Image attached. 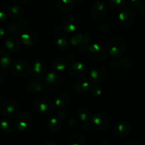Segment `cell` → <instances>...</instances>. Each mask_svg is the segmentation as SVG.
I'll return each mask as SVG.
<instances>
[{"instance_id": "21", "label": "cell", "mask_w": 145, "mask_h": 145, "mask_svg": "<svg viewBox=\"0 0 145 145\" xmlns=\"http://www.w3.org/2000/svg\"><path fill=\"white\" fill-rule=\"evenodd\" d=\"M16 123H14L11 119L6 118L1 120V128L4 133L9 134L14 133L16 129Z\"/></svg>"}, {"instance_id": "16", "label": "cell", "mask_w": 145, "mask_h": 145, "mask_svg": "<svg viewBox=\"0 0 145 145\" xmlns=\"http://www.w3.org/2000/svg\"><path fill=\"white\" fill-rule=\"evenodd\" d=\"M45 82L40 79H31L25 83V87L28 92L31 93H39L45 88Z\"/></svg>"}, {"instance_id": "18", "label": "cell", "mask_w": 145, "mask_h": 145, "mask_svg": "<svg viewBox=\"0 0 145 145\" xmlns=\"http://www.w3.org/2000/svg\"><path fill=\"white\" fill-rule=\"evenodd\" d=\"M91 83L88 79H79L74 84V89L76 92L84 93L91 89Z\"/></svg>"}, {"instance_id": "12", "label": "cell", "mask_w": 145, "mask_h": 145, "mask_svg": "<svg viewBox=\"0 0 145 145\" xmlns=\"http://www.w3.org/2000/svg\"><path fill=\"white\" fill-rule=\"evenodd\" d=\"M89 76L93 84H99L105 82L108 79V71L103 67H95L91 70Z\"/></svg>"}, {"instance_id": "20", "label": "cell", "mask_w": 145, "mask_h": 145, "mask_svg": "<svg viewBox=\"0 0 145 145\" xmlns=\"http://www.w3.org/2000/svg\"><path fill=\"white\" fill-rule=\"evenodd\" d=\"M69 97L67 93L60 92L57 95L55 99V103L56 107L59 109H63L69 106Z\"/></svg>"}, {"instance_id": "40", "label": "cell", "mask_w": 145, "mask_h": 145, "mask_svg": "<svg viewBox=\"0 0 145 145\" xmlns=\"http://www.w3.org/2000/svg\"><path fill=\"white\" fill-rule=\"evenodd\" d=\"M93 127V125H92L91 123H84L83 125H82V130H83L84 132H86V133H88V132L90 131L91 130V128Z\"/></svg>"}, {"instance_id": "29", "label": "cell", "mask_w": 145, "mask_h": 145, "mask_svg": "<svg viewBox=\"0 0 145 145\" xmlns=\"http://www.w3.org/2000/svg\"><path fill=\"white\" fill-rule=\"evenodd\" d=\"M74 3V0H58L57 8L61 12H67L72 9Z\"/></svg>"}, {"instance_id": "23", "label": "cell", "mask_w": 145, "mask_h": 145, "mask_svg": "<svg viewBox=\"0 0 145 145\" xmlns=\"http://www.w3.org/2000/svg\"><path fill=\"white\" fill-rule=\"evenodd\" d=\"M62 126V120L57 117V116H52L48 120V127L52 133H58L61 130Z\"/></svg>"}, {"instance_id": "44", "label": "cell", "mask_w": 145, "mask_h": 145, "mask_svg": "<svg viewBox=\"0 0 145 145\" xmlns=\"http://www.w3.org/2000/svg\"><path fill=\"white\" fill-rule=\"evenodd\" d=\"M69 126H71V127H76V125H77V122H76V120H75L74 118H72L71 119H69Z\"/></svg>"}, {"instance_id": "17", "label": "cell", "mask_w": 145, "mask_h": 145, "mask_svg": "<svg viewBox=\"0 0 145 145\" xmlns=\"http://www.w3.org/2000/svg\"><path fill=\"white\" fill-rule=\"evenodd\" d=\"M132 131V127L127 122H121L118 123L113 129V133L117 137H123L128 135Z\"/></svg>"}, {"instance_id": "35", "label": "cell", "mask_w": 145, "mask_h": 145, "mask_svg": "<svg viewBox=\"0 0 145 145\" xmlns=\"http://www.w3.org/2000/svg\"><path fill=\"white\" fill-rule=\"evenodd\" d=\"M91 93L93 97H99L102 94V89L99 84H94L92 85L91 89Z\"/></svg>"}, {"instance_id": "22", "label": "cell", "mask_w": 145, "mask_h": 145, "mask_svg": "<svg viewBox=\"0 0 145 145\" xmlns=\"http://www.w3.org/2000/svg\"><path fill=\"white\" fill-rule=\"evenodd\" d=\"M55 43L57 49L61 51L66 50L69 46V40L64 33H58L55 37Z\"/></svg>"}, {"instance_id": "19", "label": "cell", "mask_w": 145, "mask_h": 145, "mask_svg": "<svg viewBox=\"0 0 145 145\" xmlns=\"http://www.w3.org/2000/svg\"><path fill=\"white\" fill-rule=\"evenodd\" d=\"M69 65L67 59L63 57H57L53 59L52 67L57 72H62L66 70Z\"/></svg>"}, {"instance_id": "30", "label": "cell", "mask_w": 145, "mask_h": 145, "mask_svg": "<svg viewBox=\"0 0 145 145\" xmlns=\"http://www.w3.org/2000/svg\"><path fill=\"white\" fill-rule=\"evenodd\" d=\"M77 116L79 120L84 123H87L92 118L91 111L86 107L79 108L77 110Z\"/></svg>"}, {"instance_id": "27", "label": "cell", "mask_w": 145, "mask_h": 145, "mask_svg": "<svg viewBox=\"0 0 145 145\" xmlns=\"http://www.w3.org/2000/svg\"><path fill=\"white\" fill-rule=\"evenodd\" d=\"M5 46L6 49L12 52H16L19 50L21 43L18 38H16L15 36H11L6 40Z\"/></svg>"}, {"instance_id": "14", "label": "cell", "mask_w": 145, "mask_h": 145, "mask_svg": "<svg viewBox=\"0 0 145 145\" xmlns=\"http://www.w3.org/2000/svg\"><path fill=\"white\" fill-rule=\"evenodd\" d=\"M33 75L37 79H42L46 76L47 65L46 62L42 59H37L33 63Z\"/></svg>"}, {"instance_id": "4", "label": "cell", "mask_w": 145, "mask_h": 145, "mask_svg": "<svg viewBox=\"0 0 145 145\" xmlns=\"http://www.w3.org/2000/svg\"><path fill=\"white\" fill-rule=\"evenodd\" d=\"M80 24V18L76 14H69L65 16L61 22V28L67 33H74Z\"/></svg>"}, {"instance_id": "47", "label": "cell", "mask_w": 145, "mask_h": 145, "mask_svg": "<svg viewBox=\"0 0 145 145\" xmlns=\"http://www.w3.org/2000/svg\"><path fill=\"white\" fill-rule=\"evenodd\" d=\"M42 145H58V144L55 141H48L45 142L44 144H42Z\"/></svg>"}, {"instance_id": "28", "label": "cell", "mask_w": 145, "mask_h": 145, "mask_svg": "<svg viewBox=\"0 0 145 145\" xmlns=\"http://www.w3.org/2000/svg\"><path fill=\"white\" fill-rule=\"evenodd\" d=\"M84 137L79 132H74L69 136L68 145H84Z\"/></svg>"}, {"instance_id": "24", "label": "cell", "mask_w": 145, "mask_h": 145, "mask_svg": "<svg viewBox=\"0 0 145 145\" xmlns=\"http://www.w3.org/2000/svg\"><path fill=\"white\" fill-rule=\"evenodd\" d=\"M91 38L88 33L84 34L83 39L79 46H77V52L80 54H84L87 52L89 46L91 45Z\"/></svg>"}, {"instance_id": "36", "label": "cell", "mask_w": 145, "mask_h": 145, "mask_svg": "<svg viewBox=\"0 0 145 145\" xmlns=\"http://www.w3.org/2000/svg\"><path fill=\"white\" fill-rule=\"evenodd\" d=\"M17 24H18L20 29L23 31V30L27 28V26H28V21L26 18H21L20 19H18V21H17Z\"/></svg>"}, {"instance_id": "45", "label": "cell", "mask_w": 145, "mask_h": 145, "mask_svg": "<svg viewBox=\"0 0 145 145\" xmlns=\"http://www.w3.org/2000/svg\"><path fill=\"white\" fill-rule=\"evenodd\" d=\"M139 12L141 14L145 15V2H143L142 4L140 5V7L138 8Z\"/></svg>"}, {"instance_id": "25", "label": "cell", "mask_w": 145, "mask_h": 145, "mask_svg": "<svg viewBox=\"0 0 145 145\" xmlns=\"http://www.w3.org/2000/svg\"><path fill=\"white\" fill-rule=\"evenodd\" d=\"M1 67L2 69L10 67L11 65V57L7 49L1 48Z\"/></svg>"}, {"instance_id": "13", "label": "cell", "mask_w": 145, "mask_h": 145, "mask_svg": "<svg viewBox=\"0 0 145 145\" xmlns=\"http://www.w3.org/2000/svg\"><path fill=\"white\" fill-rule=\"evenodd\" d=\"M87 53L92 59L98 62L105 60L106 58V51L98 43H92L88 49Z\"/></svg>"}, {"instance_id": "10", "label": "cell", "mask_w": 145, "mask_h": 145, "mask_svg": "<svg viewBox=\"0 0 145 145\" xmlns=\"http://www.w3.org/2000/svg\"><path fill=\"white\" fill-rule=\"evenodd\" d=\"M108 12V7L106 3L101 0L96 1L91 9V18L94 21H99L104 18Z\"/></svg>"}, {"instance_id": "34", "label": "cell", "mask_w": 145, "mask_h": 145, "mask_svg": "<svg viewBox=\"0 0 145 145\" xmlns=\"http://www.w3.org/2000/svg\"><path fill=\"white\" fill-rule=\"evenodd\" d=\"M83 39V35L81 33L74 34L70 39V44L73 46H79Z\"/></svg>"}, {"instance_id": "3", "label": "cell", "mask_w": 145, "mask_h": 145, "mask_svg": "<svg viewBox=\"0 0 145 145\" xmlns=\"http://www.w3.org/2000/svg\"><path fill=\"white\" fill-rule=\"evenodd\" d=\"M21 109V105L19 103L11 99H6L3 101L0 106L1 115L8 118H12L18 116Z\"/></svg>"}, {"instance_id": "8", "label": "cell", "mask_w": 145, "mask_h": 145, "mask_svg": "<svg viewBox=\"0 0 145 145\" xmlns=\"http://www.w3.org/2000/svg\"><path fill=\"white\" fill-rule=\"evenodd\" d=\"M91 123L93 128L99 131H103L108 128L110 125L109 118L106 114L102 113H97L92 116Z\"/></svg>"}, {"instance_id": "15", "label": "cell", "mask_w": 145, "mask_h": 145, "mask_svg": "<svg viewBox=\"0 0 145 145\" xmlns=\"http://www.w3.org/2000/svg\"><path fill=\"white\" fill-rule=\"evenodd\" d=\"M88 69L86 65L82 62H74L69 67V73L73 77L82 79L87 74Z\"/></svg>"}, {"instance_id": "6", "label": "cell", "mask_w": 145, "mask_h": 145, "mask_svg": "<svg viewBox=\"0 0 145 145\" xmlns=\"http://www.w3.org/2000/svg\"><path fill=\"white\" fill-rule=\"evenodd\" d=\"M64 78L59 72H51L46 74L45 79V87L50 91L59 89L63 84Z\"/></svg>"}, {"instance_id": "7", "label": "cell", "mask_w": 145, "mask_h": 145, "mask_svg": "<svg viewBox=\"0 0 145 145\" xmlns=\"http://www.w3.org/2000/svg\"><path fill=\"white\" fill-rule=\"evenodd\" d=\"M10 70L15 76L18 77H26L31 74V67L25 61L18 59L11 63Z\"/></svg>"}, {"instance_id": "38", "label": "cell", "mask_w": 145, "mask_h": 145, "mask_svg": "<svg viewBox=\"0 0 145 145\" xmlns=\"http://www.w3.org/2000/svg\"><path fill=\"white\" fill-rule=\"evenodd\" d=\"M110 67L113 69H120L121 67V66H120V59H119L118 58H114L110 62Z\"/></svg>"}, {"instance_id": "49", "label": "cell", "mask_w": 145, "mask_h": 145, "mask_svg": "<svg viewBox=\"0 0 145 145\" xmlns=\"http://www.w3.org/2000/svg\"><path fill=\"white\" fill-rule=\"evenodd\" d=\"M144 144L145 145V136H144Z\"/></svg>"}, {"instance_id": "42", "label": "cell", "mask_w": 145, "mask_h": 145, "mask_svg": "<svg viewBox=\"0 0 145 145\" xmlns=\"http://www.w3.org/2000/svg\"><path fill=\"white\" fill-rule=\"evenodd\" d=\"M125 145H143L142 144V142H140V141L136 140H133L129 141L128 142H127V144Z\"/></svg>"}, {"instance_id": "48", "label": "cell", "mask_w": 145, "mask_h": 145, "mask_svg": "<svg viewBox=\"0 0 145 145\" xmlns=\"http://www.w3.org/2000/svg\"><path fill=\"white\" fill-rule=\"evenodd\" d=\"M14 1L18 4H25V3L28 2L30 0H14Z\"/></svg>"}, {"instance_id": "11", "label": "cell", "mask_w": 145, "mask_h": 145, "mask_svg": "<svg viewBox=\"0 0 145 145\" xmlns=\"http://www.w3.org/2000/svg\"><path fill=\"white\" fill-rule=\"evenodd\" d=\"M21 42L28 47H33L38 42V35L34 30L31 28H25L23 30L20 35Z\"/></svg>"}, {"instance_id": "41", "label": "cell", "mask_w": 145, "mask_h": 145, "mask_svg": "<svg viewBox=\"0 0 145 145\" xmlns=\"http://www.w3.org/2000/svg\"><path fill=\"white\" fill-rule=\"evenodd\" d=\"M0 35H1V39L4 40L5 39V38L7 35V31L6 28H4V27H1L0 28Z\"/></svg>"}, {"instance_id": "31", "label": "cell", "mask_w": 145, "mask_h": 145, "mask_svg": "<svg viewBox=\"0 0 145 145\" xmlns=\"http://www.w3.org/2000/svg\"><path fill=\"white\" fill-rule=\"evenodd\" d=\"M108 4L112 8L116 9H121L127 5L126 0H108Z\"/></svg>"}, {"instance_id": "50", "label": "cell", "mask_w": 145, "mask_h": 145, "mask_svg": "<svg viewBox=\"0 0 145 145\" xmlns=\"http://www.w3.org/2000/svg\"><path fill=\"white\" fill-rule=\"evenodd\" d=\"M101 1H103V0H101Z\"/></svg>"}, {"instance_id": "2", "label": "cell", "mask_w": 145, "mask_h": 145, "mask_svg": "<svg viewBox=\"0 0 145 145\" xmlns=\"http://www.w3.org/2000/svg\"><path fill=\"white\" fill-rule=\"evenodd\" d=\"M125 49V40L121 36H116L108 42L107 50L109 55L113 58H118Z\"/></svg>"}, {"instance_id": "33", "label": "cell", "mask_w": 145, "mask_h": 145, "mask_svg": "<svg viewBox=\"0 0 145 145\" xmlns=\"http://www.w3.org/2000/svg\"><path fill=\"white\" fill-rule=\"evenodd\" d=\"M133 59L128 56L124 57L123 58L120 59V66L123 69H130L133 66Z\"/></svg>"}, {"instance_id": "26", "label": "cell", "mask_w": 145, "mask_h": 145, "mask_svg": "<svg viewBox=\"0 0 145 145\" xmlns=\"http://www.w3.org/2000/svg\"><path fill=\"white\" fill-rule=\"evenodd\" d=\"M7 13H8V15L11 18H21L25 14V9L24 7L21 6L13 5L8 8Z\"/></svg>"}, {"instance_id": "1", "label": "cell", "mask_w": 145, "mask_h": 145, "mask_svg": "<svg viewBox=\"0 0 145 145\" xmlns=\"http://www.w3.org/2000/svg\"><path fill=\"white\" fill-rule=\"evenodd\" d=\"M55 103L50 99L45 96H40L35 99L33 102V108L40 114L50 116L55 110Z\"/></svg>"}, {"instance_id": "37", "label": "cell", "mask_w": 145, "mask_h": 145, "mask_svg": "<svg viewBox=\"0 0 145 145\" xmlns=\"http://www.w3.org/2000/svg\"><path fill=\"white\" fill-rule=\"evenodd\" d=\"M110 25L108 24H103L99 27V32L101 34L107 33L110 31Z\"/></svg>"}, {"instance_id": "39", "label": "cell", "mask_w": 145, "mask_h": 145, "mask_svg": "<svg viewBox=\"0 0 145 145\" xmlns=\"http://www.w3.org/2000/svg\"><path fill=\"white\" fill-rule=\"evenodd\" d=\"M129 3L133 8H139L143 3V0H129Z\"/></svg>"}, {"instance_id": "9", "label": "cell", "mask_w": 145, "mask_h": 145, "mask_svg": "<svg viewBox=\"0 0 145 145\" xmlns=\"http://www.w3.org/2000/svg\"><path fill=\"white\" fill-rule=\"evenodd\" d=\"M17 128L21 132L28 131L31 129L33 125V116L29 112L23 111L20 113L17 117L16 121Z\"/></svg>"}, {"instance_id": "43", "label": "cell", "mask_w": 145, "mask_h": 145, "mask_svg": "<svg viewBox=\"0 0 145 145\" xmlns=\"http://www.w3.org/2000/svg\"><path fill=\"white\" fill-rule=\"evenodd\" d=\"M57 117L59 118V119H61V120H64V119L66 118L67 116V113L65 111H64V110H62V111H59V113H57Z\"/></svg>"}, {"instance_id": "5", "label": "cell", "mask_w": 145, "mask_h": 145, "mask_svg": "<svg viewBox=\"0 0 145 145\" xmlns=\"http://www.w3.org/2000/svg\"><path fill=\"white\" fill-rule=\"evenodd\" d=\"M136 19L135 13L131 8H125L122 10L118 16V25L123 28H128L133 25Z\"/></svg>"}, {"instance_id": "46", "label": "cell", "mask_w": 145, "mask_h": 145, "mask_svg": "<svg viewBox=\"0 0 145 145\" xmlns=\"http://www.w3.org/2000/svg\"><path fill=\"white\" fill-rule=\"evenodd\" d=\"M0 19H1V21H2V22H4V21L7 19V14H6V13H4L3 11H1V12H0Z\"/></svg>"}, {"instance_id": "32", "label": "cell", "mask_w": 145, "mask_h": 145, "mask_svg": "<svg viewBox=\"0 0 145 145\" xmlns=\"http://www.w3.org/2000/svg\"><path fill=\"white\" fill-rule=\"evenodd\" d=\"M8 29L9 33H11V34L14 35H21V30L20 29V28L18 27V24H17V22H14V21H11V22L9 23L8 25Z\"/></svg>"}]
</instances>
